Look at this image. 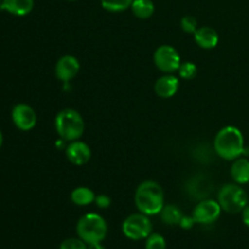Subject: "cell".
Wrapping results in <instances>:
<instances>
[{
    "mask_svg": "<svg viewBox=\"0 0 249 249\" xmlns=\"http://www.w3.org/2000/svg\"><path fill=\"white\" fill-rule=\"evenodd\" d=\"M87 249H105L101 246V242L97 243H87Z\"/></svg>",
    "mask_w": 249,
    "mask_h": 249,
    "instance_id": "4316f807",
    "label": "cell"
},
{
    "mask_svg": "<svg viewBox=\"0 0 249 249\" xmlns=\"http://www.w3.org/2000/svg\"><path fill=\"white\" fill-rule=\"evenodd\" d=\"M195 41L202 49H214L218 45L219 36L215 29L211 27H201L194 33Z\"/></svg>",
    "mask_w": 249,
    "mask_h": 249,
    "instance_id": "4fadbf2b",
    "label": "cell"
},
{
    "mask_svg": "<svg viewBox=\"0 0 249 249\" xmlns=\"http://www.w3.org/2000/svg\"><path fill=\"white\" fill-rule=\"evenodd\" d=\"M66 156L68 160L74 165L87 164L91 157V150L89 146L82 141H72L66 148Z\"/></svg>",
    "mask_w": 249,
    "mask_h": 249,
    "instance_id": "8fae6325",
    "label": "cell"
},
{
    "mask_svg": "<svg viewBox=\"0 0 249 249\" xmlns=\"http://www.w3.org/2000/svg\"><path fill=\"white\" fill-rule=\"evenodd\" d=\"M55 128L63 141H75L82 138L84 133V121L79 112L66 108L58 112L55 118Z\"/></svg>",
    "mask_w": 249,
    "mask_h": 249,
    "instance_id": "3957f363",
    "label": "cell"
},
{
    "mask_svg": "<svg viewBox=\"0 0 249 249\" xmlns=\"http://www.w3.org/2000/svg\"><path fill=\"white\" fill-rule=\"evenodd\" d=\"M95 203H96V206L101 209L108 208V207L111 206V198H109L108 196H106V195H99V196H96V198H95Z\"/></svg>",
    "mask_w": 249,
    "mask_h": 249,
    "instance_id": "cb8c5ba5",
    "label": "cell"
},
{
    "mask_svg": "<svg viewBox=\"0 0 249 249\" xmlns=\"http://www.w3.org/2000/svg\"><path fill=\"white\" fill-rule=\"evenodd\" d=\"M218 203L226 213H240L247 207L248 195L240 184H226L219 191Z\"/></svg>",
    "mask_w": 249,
    "mask_h": 249,
    "instance_id": "5b68a950",
    "label": "cell"
},
{
    "mask_svg": "<svg viewBox=\"0 0 249 249\" xmlns=\"http://www.w3.org/2000/svg\"><path fill=\"white\" fill-rule=\"evenodd\" d=\"M242 220L245 223V225L249 228V206L246 207L242 211Z\"/></svg>",
    "mask_w": 249,
    "mask_h": 249,
    "instance_id": "484cf974",
    "label": "cell"
},
{
    "mask_svg": "<svg viewBox=\"0 0 249 249\" xmlns=\"http://www.w3.org/2000/svg\"><path fill=\"white\" fill-rule=\"evenodd\" d=\"M178 72H179L180 77L184 78V79L186 80H190L194 79L197 75V67L196 65L192 62H181Z\"/></svg>",
    "mask_w": 249,
    "mask_h": 249,
    "instance_id": "44dd1931",
    "label": "cell"
},
{
    "mask_svg": "<svg viewBox=\"0 0 249 249\" xmlns=\"http://www.w3.org/2000/svg\"><path fill=\"white\" fill-rule=\"evenodd\" d=\"M153 61L155 65L160 72L172 74L173 72L179 70L181 65V58L177 49L170 45H160L156 49L153 53Z\"/></svg>",
    "mask_w": 249,
    "mask_h": 249,
    "instance_id": "52a82bcc",
    "label": "cell"
},
{
    "mask_svg": "<svg viewBox=\"0 0 249 249\" xmlns=\"http://www.w3.org/2000/svg\"><path fill=\"white\" fill-rule=\"evenodd\" d=\"M34 0H2L0 9L16 16H24L33 10Z\"/></svg>",
    "mask_w": 249,
    "mask_h": 249,
    "instance_id": "5bb4252c",
    "label": "cell"
},
{
    "mask_svg": "<svg viewBox=\"0 0 249 249\" xmlns=\"http://www.w3.org/2000/svg\"><path fill=\"white\" fill-rule=\"evenodd\" d=\"M77 233L85 243L102 242L107 235V224L99 214H85L78 221Z\"/></svg>",
    "mask_w": 249,
    "mask_h": 249,
    "instance_id": "277c9868",
    "label": "cell"
},
{
    "mask_svg": "<svg viewBox=\"0 0 249 249\" xmlns=\"http://www.w3.org/2000/svg\"><path fill=\"white\" fill-rule=\"evenodd\" d=\"M231 177L236 184L249 182V160L246 158H237L231 165Z\"/></svg>",
    "mask_w": 249,
    "mask_h": 249,
    "instance_id": "9a60e30c",
    "label": "cell"
},
{
    "mask_svg": "<svg viewBox=\"0 0 249 249\" xmlns=\"http://www.w3.org/2000/svg\"><path fill=\"white\" fill-rule=\"evenodd\" d=\"M1 145H2V135L1 133H0V147H1Z\"/></svg>",
    "mask_w": 249,
    "mask_h": 249,
    "instance_id": "83f0119b",
    "label": "cell"
},
{
    "mask_svg": "<svg viewBox=\"0 0 249 249\" xmlns=\"http://www.w3.org/2000/svg\"><path fill=\"white\" fill-rule=\"evenodd\" d=\"M60 249H87V243L82 238H67L61 243Z\"/></svg>",
    "mask_w": 249,
    "mask_h": 249,
    "instance_id": "603a6c76",
    "label": "cell"
},
{
    "mask_svg": "<svg viewBox=\"0 0 249 249\" xmlns=\"http://www.w3.org/2000/svg\"><path fill=\"white\" fill-rule=\"evenodd\" d=\"M79 61L71 55H65L56 62L55 66V74L57 79L61 82L68 83L75 78V75L79 72Z\"/></svg>",
    "mask_w": 249,
    "mask_h": 249,
    "instance_id": "30bf717a",
    "label": "cell"
},
{
    "mask_svg": "<svg viewBox=\"0 0 249 249\" xmlns=\"http://www.w3.org/2000/svg\"><path fill=\"white\" fill-rule=\"evenodd\" d=\"M195 223H196V221H195L194 216H191V218H190V216H182V219H181V221H180L179 225L184 229H190L191 226H194Z\"/></svg>",
    "mask_w": 249,
    "mask_h": 249,
    "instance_id": "d4e9b609",
    "label": "cell"
},
{
    "mask_svg": "<svg viewBox=\"0 0 249 249\" xmlns=\"http://www.w3.org/2000/svg\"><path fill=\"white\" fill-rule=\"evenodd\" d=\"M160 214L163 223H165L167 225H179L182 216H184L181 214V212H180V209L177 206H172V204H168V206L163 207Z\"/></svg>",
    "mask_w": 249,
    "mask_h": 249,
    "instance_id": "ac0fdd59",
    "label": "cell"
},
{
    "mask_svg": "<svg viewBox=\"0 0 249 249\" xmlns=\"http://www.w3.org/2000/svg\"><path fill=\"white\" fill-rule=\"evenodd\" d=\"M12 121L15 125L21 130H31L36 124V114L28 105L18 104L12 109Z\"/></svg>",
    "mask_w": 249,
    "mask_h": 249,
    "instance_id": "9c48e42d",
    "label": "cell"
},
{
    "mask_svg": "<svg viewBox=\"0 0 249 249\" xmlns=\"http://www.w3.org/2000/svg\"><path fill=\"white\" fill-rule=\"evenodd\" d=\"M135 206L139 212L146 215L160 214L164 207V192L158 182L146 180L135 191Z\"/></svg>",
    "mask_w": 249,
    "mask_h": 249,
    "instance_id": "6da1fadb",
    "label": "cell"
},
{
    "mask_svg": "<svg viewBox=\"0 0 249 249\" xmlns=\"http://www.w3.org/2000/svg\"><path fill=\"white\" fill-rule=\"evenodd\" d=\"M214 151L226 160H237L245 152V139L240 129L231 125L220 129L214 139Z\"/></svg>",
    "mask_w": 249,
    "mask_h": 249,
    "instance_id": "7a4b0ae2",
    "label": "cell"
},
{
    "mask_svg": "<svg viewBox=\"0 0 249 249\" xmlns=\"http://www.w3.org/2000/svg\"><path fill=\"white\" fill-rule=\"evenodd\" d=\"M71 1H73V0H71Z\"/></svg>",
    "mask_w": 249,
    "mask_h": 249,
    "instance_id": "f1b7e54d",
    "label": "cell"
},
{
    "mask_svg": "<svg viewBox=\"0 0 249 249\" xmlns=\"http://www.w3.org/2000/svg\"><path fill=\"white\" fill-rule=\"evenodd\" d=\"M122 231L130 240H145L152 233V223L146 214H131L123 221Z\"/></svg>",
    "mask_w": 249,
    "mask_h": 249,
    "instance_id": "8992f818",
    "label": "cell"
},
{
    "mask_svg": "<svg viewBox=\"0 0 249 249\" xmlns=\"http://www.w3.org/2000/svg\"><path fill=\"white\" fill-rule=\"evenodd\" d=\"M179 89V79L172 74L163 75L155 83V92L162 99H170Z\"/></svg>",
    "mask_w": 249,
    "mask_h": 249,
    "instance_id": "7c38bea8",
    "label": "cell"
},
{
    "mask_svg": "<svg viewBox=\"0 0 249 249\" xmlns=\"http://www.w3.org/2000/svg\"><path fill=\"white\" fill-rule=\"evenodd\" d=\"M134 0H101V5L109 12H122L129 9Z\"/></svg>",
    "mask_w": 249,
    "mask_h": 249,
    "instance_id": "d6986e66",
    "label": "cell"
},
{
    "mask_svg": "<svg viewBox=\"0 0 249 249\" xmlns=\"http://www.w3.org/2000/svg\"><path fill=\"white\" fill-rule=\"evenodd\" d=\"M95 198H96V196H95L94 191L85 186L77 187L71 194V199H72L73 203L80 207L89 206L92 202H95Z\"/></svg>",
    "mask_w": 249,
    "mask_h": 249,
    "instance_id": "2e32d148",
    "label": "cell"
},
{
    "mask_svg": "<svg viewBox=\"0 0 249 249\" xmlns=\"http://www.w3.org/2000/svg\"><path fill=\"white\" fill-rule=\"evenodd\" d=\"M146 249H165L167 243H165L164 237L160 233H151L147 238H146L145 243Z\"/></svg>",
    "mask_w": 249,
    "mask_h": 249,
    "instance_id": "ffe728a7",
    "label": "cell"
},
{
    "mask_svg": "<svg viewBox=\"0 0 249 249\" xmlns=\"http://www.w3.org/2000/svg\"><path fill=\"white\" fill-rule=\"evenodd\" d=\"M221 211L223 209L218 202L213 201V199H203L195 207L192 216H194L196 223L209 225V224H213L214 221L218 220Z\"/></svg>",
    "mask_w": 249,
    "mask_h": 249,
    "instance_id": "ba28073f",
    "label": "cell"
},
{
    "mask_svg": "<svg viewBox=\"0 0 249 249\" xmlns=\"http://www.w3.org/2000/svg\"><path fill=\"white\" fill-rule=\"evenodd\" d=\"M130 7L133 14L140 19L150 18L155 12V4L152 0H134Z\"/></svg>",
    "mask_w": 249,
    "mask_h": 249,
    "instance_id": "e0dca14e",
    "label": "cell"
},
{
    "mask_svg": "<svg viewBox=\"0 0 249 249\" xmlns=\"http://www.w3.org/2000/svg\"><path fill=\"white\" fill-rule=\"evenodd\" d=\"M180 27H181L182 31L186 32V33H190V34L195 33V32L198 29L197 19L195 18L194 16H190V15L182 17L181 21H180Z\"/></svg>",
    "mask_w": 249,
    "mask_h": 249,
    "instance_id": "7402d4cb",
    "label": "cell"
}]
</instances>
